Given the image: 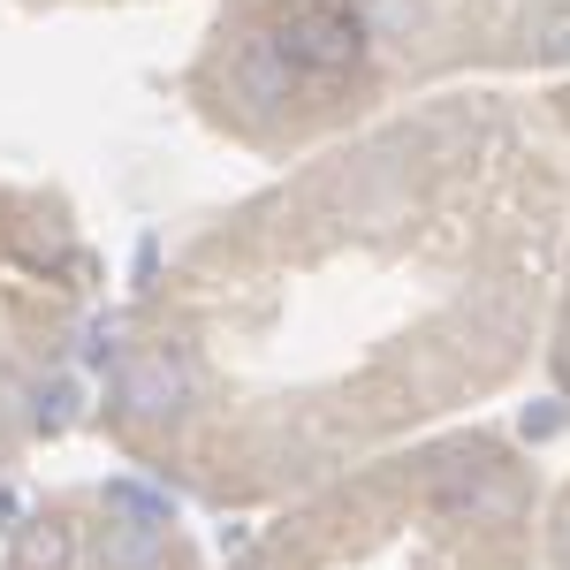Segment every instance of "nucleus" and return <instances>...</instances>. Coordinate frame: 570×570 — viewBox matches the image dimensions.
<instances>
[{
	"instance_id": "nucleus-1",
	"label": "nucleus",
	"mask_w": 570,
	"mask_h": 570,
	"mask_svg": "<svg viewBox=\"0 0 570 570\" xmlns=\"http://www.w3.org/2000/svg\"><path fill=\"white\" fill-rule=\"evenodd\" d=\"M115 403L130 419H176L183 403H190V365H183V351H137L122 365V381H115Z\"/></svg>"
},
{
	"instance_id": "nucleus-2",
	"label": "nucleus",
	"mask_w": 570,
	"mask_h": 570,
	"mask_svg": "<svg viewBox=\"0 0 570 570\" xmlns=\"http://www.w3.org/2000/svg\"><path fill=\"white\" fill-rule=\"evenodd\" d=\"M282 53H289L297 69H343L357 53V23L343 8H312V16H297V23L282 31Z\"/></svg>"
},
{
	"instance_id": "nucleus-3",
	"label": "nucleus",
	"mask_w": 570,
	"mask_h": 570,
	"mask_svg": "<svg viewBox=\"0 0 570 570\" xmlns=\"http://www.w3.org/2000/svg\"><path fill=\"white\" fill-rule=\"evenodd\" d=\"M168 563V532L145 518H115L99 532V570H160Z\"/></svg>"
},
{
	"instance_id": "nucleus-4",
	"label": "nucleus",
	"mask_w": 570,
	"mask_h": 570,
	"mask_svg": "<svg viewBox=\"0 0 570 570\" xmlns=\"http://www.w3.org/2000/svg\"><path fill=\"white\" fill-rule=\"evenodd\" d=\"M236 91L244 99H289V77H297V61L282 53V39H252L244 53H236Z\"/></svg>"
},
{
	"instance_id": "nucleus-5",
	"label": "nucleus",
	"mask_w": 570,
	"mask_h": 570,
	"mask_svg": "<svg viewBox=\"0 0 570 570\" xmlns=\"http://www.w3.org/2000/svg\"><path fill=\"white\" fill-rule=\"evenodd\" d=\"M77 563V532L61 518H31L16 525V570H69Z\"/></svg>"
},
{
	"instance_id": "nucleus-6",
	"label": "nucleus",
	"mask_w": 570,
	"mask_h": 570,
	"mask_svg": "<svg viewBox=\"0 0 570 570\" xmlns=\"http://www.w3.org/2000/svg\"><path fill=\"white\" fill-rule=\"evenodd\" d=\"M532 53H540V61H563L570 69V0H548V8H540V16H532Z\"/></svg>"
},
{
	"instance_id": "nucleus-7",
	"label": "nucleus",
	"mask_w": 570,
	"mask_h": 570,
	"mask_svg": "<svg viewBox=\"0 0 570 570\" xmlns=\"http://www.w3.org/2000/svg\"><path fill=\"white\" fill-rule=\"evenodd\" d=\"M69 381H53V389H39V426H61V419H69Z\"/></svg>"
}]
</instances>
